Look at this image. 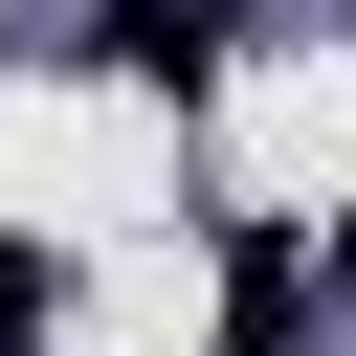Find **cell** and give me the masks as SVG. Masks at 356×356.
Here are the masks:
<instances>
[{
	"instance_id": "6da1fadb",
	"label": "cell",
	"mask_w": 356,
	"mask_h": 356,
	"mask_svg": "<svg viewBox=\"0 0 356 356\" xmlns=\"http://www.w3.org/2000/svg\"><path fill=\"white\" fill-rule=\"evenodd\" d=\"M111 67L134 89H222V0H111Z\"/></svg>"
},
{
	"instance_id": "7a4b0ae2",
	"label": "cell",
	"mask_w": 356,
	"mask_h": 356,
	"mask_svg": "<svg viewBox=\"0 0 356 356\" xmlns=\"http://www.w3.org/2000/svg\"><path fill=\"white\" fill-rule=\"evenodd\" d=\"M222 356H289V245H245V267H222Z\"/></svg>"
},
{
	"instance_id": "3957f363",
	"label": "cell",
	"mask_w": 356,
	"mask_h": 356,
	"mask_svg": "<svg viewBox=\"0 0 356 356\" xmlns=\"http://www.w3.org/2000/svg\"><path fill=\"white\" fill-rule=\"evenodd\" d=\"M334 289H356V222H334Z\"/></svg>"
}]
</instances>
